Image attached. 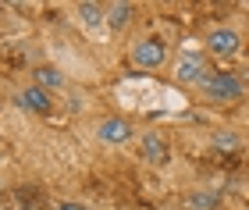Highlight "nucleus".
Returning a JSON list of instances; mask_svg holds the SVG:
<instances>
[{
    "mask_svg": "<svg viewBox=\"0 0 249 210\" xmlns=\"http://www.w3.org/2000/svg\"><path fill=\"white\" fill-rule=\"evenodd\" d=\"M199 89L213 104H235V100H242V96H246V82L235 71H210L207 82H203Z\"/></svg>",
    "mask_w": 249,
    "mask_h": 210,
    "instance_id": "obj_1",
    "label": "nucleus"
},
{
    "mask_svg": "<svg viewBox=\"0 0 249 210\" xmlns=\"http://www.w3.org/2000/svg\"><path fill=\"white\" fill-rule=\"evenodd\" d=\"M207 75H210L207 57L196 53V50H185L182 57L175 61V79L182 82V86H203V82H207Z\"/></svg>",
    "mask_w": 249,
    "mask_h": 210,
    "instance_id": "obj_2",
    "label": "nucleus"
},
{
    "mask_svg": "<svg viewBox=\"0 0 249 210\" xmlns=\"http://www.w3.org/2000/svg\"><path fill=\"white\" fill-rule=\"evenodd\" d=\"M132 61L139 64V68H160V64L167 61V47H164V39H157V36L139 39V43L132 47Z\"/></svg>",
    "mask_w": 249,
    "mask_h": 210,
    "instance_id": "obj_3",
    "label": "nucleus"
},
{
    "mask_svg": "<svg viewBox=\"0 0 249 210\" xmlns=\"http://www.w3.org/2000/svg\"><path fill=\"white\" fill-rule=\"evenodd\" d=\"M207 50L213 53V57H235V53L242 50V39L235 29H210L207 32Z\"/></svg>",
    "mask_w": 249,
    "mask_h": 210,
    "instance_id": "obj_4",
    "label": "nucleus"
},
{
    "mask_svg": "<svg viewBox=\"0 0 249 210\" xmlns=\"http://www.w3.org/2000/svg\"><path fill=\"white\" fill-rule=\"evenodd\" d=\"M96 136H100V142H107V146H124V142H132L135 128H132V121H124V118H104L100 128H96Z\"/></svg>",
    "mask_w": 249,
    "mask_h": 210,
    "instance_id": "obj_5",
    "label": "nucleus"
},
{
    "mask_svg": "<svg viewBox=\"0 0 249 210\" xmlns=\"http://www.w3.org/2000/svg\"><path fill=\"white\" fill-rule=\"evenodd\" d=\"M18 107H21V110H32V114H50V110H53V100H50L47 89L29 86V89L18 93Z\"/></svg>",
    "mask_w": 249,
    "mask_h": 210,
    "instance_id": "obj_6",
    "label": "nucleus"
},
{
    "mask_svg": "<svg viewBox=\"0 0 249 210\" xmlns=\"http://www.w3.org/2000/svg\"><path fill=\"white\" fill-rule=\"evenodd\" d=\"M142 157H146V164H153V168H164V164L171 160V146H167L157 132H146L142 136Z\"/></svg>",
    "mask_w": 249,
    "mask_h": 210,
    "instance_id": "obj_7",
    "label": "nucleus"
},
{
    "mask_svg": "<svg viewBox=\"0 0 249 210\" xmlns=\"http://www.w3.org/2000/svg\"><path fill=\"white\" fill-rule=\"evenodd\" d=\"M132 15H135V7L124 4V0H121V4H110V7H107V25H110V32L124 29V25L132 21Z\"/></svg>",
    "mask_w": 249,
    "mask_h": 210,
    "instance_id": "obj_8",
    "label": "nucleus"
},
{
    "mask_svg": "<svg viewBox=\"0 0 249 210\" xmlns=\"http://www.w3.org/2000/svg\"><path fill=\"white\" fill-rule=\"evenodd\" d=\"M32 79H36V86H39V89H61V86H64V75L57 71V68H50V64H43V68H36V71H32Z\"/></svg>",
    "mask_w": 249,
    "mask_h": 210,
    "instance_id": "obj_9",
    "label": "nucleus"
},
{
    "mask_svg": "<svg viewBox=\"0 0 249 210\" xmlns=\"http://www.w3.org/2000/svg\"><path fill=\"white\" fill-rule=\"evenodd\" d=\"M78 18H82L89 29L107 25V7H100V4H78Z\"/></svg>",
    "mask_w": 249,
    "mask_h": 210,
    "instance_id": "obj_10",
    "label": "nucleus"
},
{
    "mask_svg": "<svg viewBox=\"0 0 249 210\" xmlns=\"http://www.w3.org/2000/svg\"><path fill=\"white\" fill-rule=\"evenodd\" d=\"M189 210H217L221 207V196L217 192H192L189 200H185Z\"/></svg>",
    "mask_w": 249,
    "mask_h": 210,
    "instance_id": "obj_11",
    "label": "nucleus"
},
{
    "mask_svg": "<svg viewBox=\"0 0 249 210\" xmlns=\"http://www.w3.org/2000/svg\"><path fill=\"white\" fill-rule=\"evenodd\" d=\"M15 200L25 207V210H36L43 203V192L36 189V185H21V189H15Z\"/></svg>",
    "mask_w": 249,
    "mask_h": 210,
    "instance_id": "obj_12",
    "label": "nucleus"
},
{
    "mask_svg": "<svg viewBox=\"0 0 249 210\" xmlns=\"http://www.w3.org/2000/svg\"><path fill=\"white\" fill-rule=\"evenodd\" d=\"M213 146L217 150H239V136L235 132H213Z\"/></svg>",
    "mask_w": 249,
    "mask_h": 210,
    "instance_id": "obj_13",
    "label": "nucleus"
},
{
    "mask_svg": "<svg viewBox=\"0 0 249 210\" xmlns=\"http://www.w3.org/2000/svg\"><path fill=\"white\" fill-rule=\"evenodd\" d=\"M53 210H86V207H82V203H57Z\"/></svg>",
    "mask_w": 249,
    "mask_h": 210,
    "instance_id": "obj_14",
    "label": "nucleus"
},
{
    "mask_svg": "<svg viewBox=\"0 0 249 210\" xmlns=\"http://www.w3.org/2000/svg\"><path fill=\"white\" fill-rule=\"evenodd\" d=\"M242 82H246V93H249V71H246V79H242Z\"/></svg>",
    "mask_w": 249,
    "mask_h": 210,
    "instance_id": "obj_15",
    "label": "nucleus"
}]
</instances>
